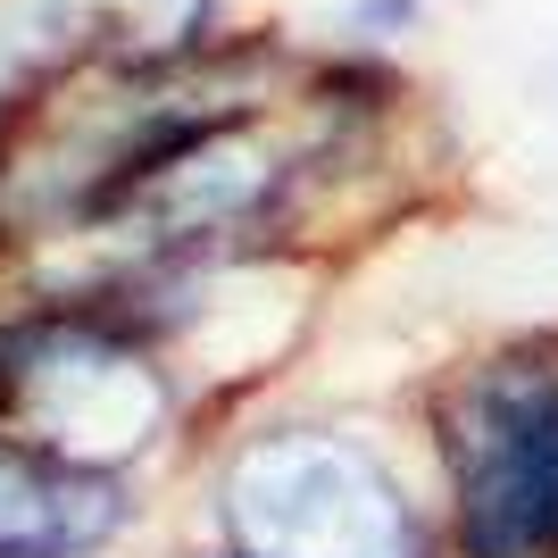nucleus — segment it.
Returning a JSON list of instances; mask_svg holds the SVG:
<instances>
[{
	"label": "nucleus",
	"instance_id": "obj_1",
	"mask_svg": "<svg viewBox=\"0 0 558 558\" xmlns=\"http://www.w3.org/2000/svg\"><path fill=\"white\" fill-rule=\"evenodd\" d=\"M450 558H558V326L492 333L417 392Z\"/></svg>",
	"mask_w": 558,
	"mask_h": 558
},
{
	"label": "nucleus",
	"instance_id": "obj_2",
	"mask_svg": "<svg viewBox=\"0 0 558 558\" xmlns=\"http://www.w3.org/2000/svg\"><path fill=\"white\" fill-rule=\"evenodd\" d=\"M125 517H134L125 466L0 434V558H93L125 534Z\"/></svg>",
	"mask_w": 558,
	"mask_h": 558
},
{
	"label": "nucleus",
	"instance_id": "obj_3",
	"mask_svg": "<svg viewBox=\"0 0 558 558\" xmlns=\"http://www.w3.org/2000/svg\"><path fill=\"white\" fill-rule=\"evenodd\" d=\"M425 25V0H350L342 9V43H367V50H392Z\"/></svg>",
	"mask_w": 558,
	"mask_h": 558
},
{
	"label": "nucleus",
	"instance_id": "obj_4",
	"mask_svg": "<svg viewBox=\"0 0 558 558\" xmlns=\"http://www.w3.org/2000/svg\"><path fill=\"white\" fill-rule=\"evenodd\" d=\"M201 558H242V550H226V542H217V550H201Z\"/></svg>",
	"mask_w": 558,
	"mask_h": 558
}]
</instances>
